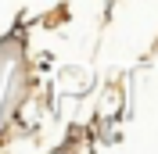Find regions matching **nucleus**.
I'll return each instance as SVG.
<instances>
[]
</instances>
